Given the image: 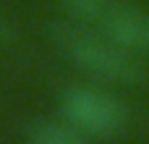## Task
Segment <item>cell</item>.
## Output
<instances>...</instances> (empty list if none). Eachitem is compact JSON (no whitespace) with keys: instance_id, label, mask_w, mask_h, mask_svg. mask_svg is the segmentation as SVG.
<instances>
[{"instance_id":"cell-4","label":"cell","mask_w":149,"mask_h":144,"mask_svg":"<svg viewBox=\"0 0 149 144\" xmlns=\"http://www.w3.org/2000/svg\"><path fill=\"white\" fill-rule=\"evenodd\" d=\"M29 144H86V136L71 126L68 121H39L31 134H29Z\"/></svg>"},{"instance_id":"cell-2","label":"cell","mask_w":149,"mask_h":144,"mask_svg":"<svg viewBox=\"0 0 149 144\" xmlns=\"http://www.w3.org/2000/svg\"><path fill=\"white\" fill-rule=\"evenodd\" d=\"M71 21L107 37L110 42L149 52V16L128 0H63Z\"/></svg>"},{"instance_id":"cell-3","label":"cell","mask_w":149,"mask_h":144,"mask_svg":"<svg viewBox=\"0 0 149 144\" xmlns=\"http://www.w3.org/2000/svg\"><path fill=\"white\" fill-rule=\"evenodd\" d=\"M60 110L71 126H76L84 136H97V139H113L123 134L128 126V110L126 105L92 87H73L63 94Z\"/></svg>"},{"instance_id":"cell-1","label":"cell","mask_w":149,"mask_h":144,"mask_svg":"<svg viewBox=\"0 0 149 144\" xmlns=\"http://www.w3.org/2000/svg\"><path fill=\"white\" fill-rule=\"evenodd\" d=\"M55 45L60 52L79 66L84 73L107 81V84H136L141 79V66L134 58L136 52L110 42L107 37L68 21V24H55L52 29Z\"/></svg>"}]
</instances>
